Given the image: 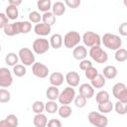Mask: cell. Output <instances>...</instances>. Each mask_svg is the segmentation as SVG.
<instances>
[{
  "label": "cell",
  "mask_w": 127,
  "mask_h": 127,
  "mask_svg": "<svg viewBox=\"0 0 127 127\" xmlns=\"http://www.w3.org/2000/svg\"><path fill=\"white\" fill-rule=\"evenodd\" d=\"M19 59L21 63L26 65H33L35 64V55L29 48H22L18 52Z\"/></svg>",
  "instance_id": "9c48e42d"
},
{
  "label": "cell",
  "mask_w": 127,
  "mask_h": 127,
  "mask_svg": "<svg viewBox=\"0 0 127 127\" xmlns=\"http://www.w3.org/2000/svg\"><path fill=\"white\" fill-rule=\"evenodd\" d=\"M72 56L77 61L85 60V58L87 57V50H86L85 46L78 45L77 47H75L72 51Z\"/></svg>",
  "instance_id": "9a60e30c"
},
{
  "label": "cell",
  "mask_w": 127,
  "mask_h": 127,
  "mask_svg": "<svg viewBox=\"0 0 127 127\" xmlns=\"http://www.w3.org/2000/svg\"><path fill=\"white\" fill-rule=\"evenodd\" d=\"M3 31H4V34L6 36H9V37H13L15 36V30H14V25L13 23H9L8 25H6L4 28H3Z\"/></svg>",
  "instance_id": "f35d334b"
},
{
  "label": "cell",
  "mask_w": 127,
  "mask_h": 127,
  "mask_svg": "<svg viewBox=\"0 0 127 127\" xmlns=\"http://www.w3.org/2000/svg\"><path fill=\"white\" fill-rule=\"evenodd\" d=\"M114 109L117 114L125 115V114H127V103H124L122 101H117L114 105Z\"/></svg>",
  "instance_id": "f546056e"
},
{
  "label": "cell",
  "mask_w": 127,
  "mask_h": 127,
  "mask_svg": "<svg viewBox=\"0 0 127 127\" xmlns=\"http://www.w3.org/2000/svg\"><path fill=\"white\" fill-rule=\"evenodd\" d=\"M9 24V19L5 13H0V28L3 29L6 25Z\"/></svg>",
  "instance_id": "ee69618b"
},
{
  "label": "cell",
  "mask_w": 127,
  "mask_h": 127,
  "mask_svg": "<svg viewBox=\"0 0 127 127\" xmlns=\"http://www.w3.org/2000/svg\"><path fill=\"white\" fill-rule=\"evenodd\" d=\"M19 60V56L15 53H8L5 57V63L10 66H15L16 64H18Z\"/></svg>",
  "instance_id": "cb8c5ba5"
},
{
  "label": "cell",
  "mask_w": 127,
  "mask_h": 127,
  "mask_svg": "<svg viewBox=\"0 0 127 127\" xmlns=\"http://www.w3.org/2000/svg\"><path fill=\"white\" fill-rule=\"evenodd\" d=\"M64 79H65L66 83L68 84V86H70V87H76L79 84L80 76H79L78 72H76V71H68L65 74Z\"/></svg>",
  "instance_id": "7c38bea8"
},
{
  "label": "cell",
  "mask_w": 127,
  "mask_h": 127,
  "mask_svg": "<svg viewBox=\"0 0 127 127\" xmlns=\"http://www.w3.org/2000/svg\"><path fill=\"white\" fill-rule=\"evenodd\" d=\"M91 66H93L92 65V63H91V61H89V60H82V61H80V63H79V68L81 69V70H83V71H85L86 69H88V68H90Z\"/></svg>",
  "instance_id": "60d3db41"
},
{
  "label": "cell",
  "mask_w": 127,
  "mask_h": 127,
  "mask_svg": "<svg viewBox=\"0 0 127 127\" xmlns=\"http://www.w3.org/2000/svg\"><path fill=\"white\" fill-rule=\"evenodd\" d=\"M28 17H29V21L31 23H35V24L41 23L42 15L38 11H32V12H30L29 15H28Z\"/></svg>",
  "instance_id": "e575fe53"
},
{
  "label": "cell",
  "mask_w": 127,
  "mask_h": 127,
  "mask_svg": "<svg viewBox=\"0 0 127 127\" xmlns=\"http://www.w3.org/2000/svg\"><path fill=\"white\" fill-rule=\"evenodd\" d=\"M81 41V36L76 31H69L64 37V45L67 49H74L79 45Z\"/></svg>",
  "instance_id": "277c9868"
},
{
  "label": "cell",
  "mask_w": 127,
  "mask_h": 127,
  "mask_svg": "<svg viewBox=\"0 0 127 127\" xmlns=\"http://www.w3.org/2000/svg\"><path fill=\"white\" fill-rule=\"evenodd\" d=\"M13 83V76L7 67L0 68V86L2 88L9 87Z\"/></svg>",
  "instance_id": "8fae6325"
},
{
  "label": "cell",
  "mask_w": 127,
  "mask_h": 127,
  "mask_svg": "<svg viewBox=\"0 0 127 127\" xmlns=\"http://www.w3.org/2000/svg\"><path fill=\"white\" fill-rule=\"evenodd\" d=\"M123 4H124V6L127 7V0H123Z\"/></svg>",
  "instance_id": "681fc988"
},
{
  "label": "cell",
  "mask_w": 127,
  "mask_h": 127,
  "mask_svg": "<svg viewBox=\"0 0 127 127\" xmlns=\"http://www.w3.org/2000/svg\"><path fill=\"white\" fill-rule=\"evenodd\" d=\"M102 74L104 75V77L106 79H113V78H115L117 76L118 70H117L116 66H114V65H106L103 68Z\"/></svg>",
  "instance_id": "ac0fdd59"
},
{
  "label": "cell",
  "mask_w": 127,
  "mask_h": 127,
  "mask_svg": "<svg viewBox=\"0 0 127 127\" xmlns=\"http://www.w3.org/2000/svg\"><path fill=\"white\" fill-rule=\"evenodd\" d=\"M59 105L56 101L49 100L47 103H45V111H47L49 114H55L59 111Z\"/></svg>",
  "instance_id": "4316f807"
},
{
  "label": "cell",
  "mask_w": 127,
  "mask_h": 127,
  "mask_svg": "<svg viewBox=\"0 0 127 127\" xmlns=\"http://www.w3.org/2000/svg\"><path fill=\"white\" fill-rule=\"evenodd\" d=\"M64 74L60 71H54L50 74L49 76V81L51 83V85L53 86H61L63 83H64Z\"/></svg>",
  "instance_id": "5bb4252c"
},
{
  "label": "cell",
  "mask_w": 127,
  "mask_h": 127,
  "mask_svg": "<svg viewBox=\"0 0 127 127\" xmlns=\"http://www.w3.org/2000/svg\"><path fill=\"white\" fill-rule=\"evenodd\" d=\"M47 127H63V126H62V122L59 119L53 118V119L49 120Z\"/></svg>",
  "instance_id": "bcb514c9"
},
{
  "label": "cell",
  "mask_w": 127,
  "mask_h": 127,
  "mask_svg": "<svg viewBox=\"0 0 127 127\" xmlns=\"http://www.w3.org/2000/svg\"><path fill=\"white\" fill-rule=\"evenodd\" d=\"M80 0H65L64 1V4L68 7V8H71V9H76L79 5H80Z\"/></svg>",
  "instance_id": "b9f144b4"
},
{
  "label": "cell",
  "mask_w": 127,
  "mask_h": 127,
  "mask_svg": "<svg viewBox=\"0 0 127 127\" xmlns=\"http://www.w3.org/2000/svg\"><path fill=\"white\" fill-rule=\"evenodd\" d=\"M32 30V24L30 21H21V31L22 34H27Z\"/></svg>",
  "instance_id": "ab89813d"
},
{
  "label": "cell",
  "mask_w": 127,
  "mask_h": 127,
  "mask_svg": "<svg viewBox=\"0 0 127 127\" xmlns=\"http://www.w3.org/2000/svg\"><path fill=\"white\" fill-rule=\"evenodd\" d=\"M52 31V26L46 24V23H39L36 24L34 27V32L38 36H48Z\"/></svg>",
  "instance_id": "4fadbf2b"
},
{
  "label": "cell",
  "mask_w": 127,
  "mask_h": 127,
  "mask_svg": "<svg viewBox=\"0 0 127 127\" xmlns=\"http://www.w3.org/2000/svg\"><path fill=\"white\" fill-rule=\"evenodd\" d=\"M79 94L83 95L86 99H89L94 95V88L90 83H82L79 86Z\"/></svg>",
  "instance_id": "2e32d148"
},
{
  "label": "cell",
  "mask_w": 127,
  "mask_h": 127,
  "mask_svg": "<svg viewBox=\"0 0 127 127\" xmlns=\"http://www.w3.org/2000/svg\"><path fill=\"white\" fill-rule=\"evenodd\" d=\"M27 72V69H26V66L24 64H16L15 66H13V73L18 76V77H22L26 74Z\"/></svg>",
  "instance_id": "836d02e7"
},
{
  "label": "cell",
  "mask_w": 127,
  "mask_h": 127,
  "mask_svg": "<svg viewBox=\"0 0 127 127\" xmlns=\"http://www.w3.org/2000/svg\"><path fill=\"white\" fill-rule=\"evenodd\" d=\"M51 48L50 41L45 38H38L33 42L32 49L33 52L37 55H44L46 54Z\"/></svg>",
  "instance_id": "8992f818"
},
{
  "label": "cell",
  "mask_w": 127,
  "mask_h": 127,
  "mask_svg": "<svg viewBox=\"0 0 127 127\" xmlns=\"http://www.w3.org/2000/svg\"><path fill=\"white\" fill-rule=\"evenodd\" d=\"M95 100L98 104L100 103H104L110 100V95L108 93V91L106 90H100L95 94Z\"/></svg>",
  "instance_id": "d4e9b609"
},
{
  "label": "cell",
  "mask_w": 127,
  "mask_h": 127,
  "mask_svg": "<svg viewBox=\"0 0 127 127\" xmlns=\"http://www.w3.org/2000/svg\"><path fill=\"white\" fill-rule=\"evenodd\" d=\"M8 3H9V5H13V6L18 7L19 5L22 4V0H9Z\"/></svg>",
  "instance_id": "c3c4849f"
},
{
  "label": "cell",
  "mask_w": 127,
  "mask_h": 127,
  "mask_svg": "<svg viewBox=\"0 0 127 127\" xmlns=\"http://www.w3.org/2000/svg\"><path fill=\"white\" fill-rule=\"evenodd\" d=\"M32 110L36 114H41L45 111V103L41 100H36L32 105Z\"/></svg>",
  "instance_id": "1f68e13d"
},
{
  "label": "cell",
  "mask_w": 127,
  "mask_h": 127,
  "mask_svg": "<svg viewBox=\"0 0 127 127\" xmlns=\"http://www.w3.org/2000/svg\"><path fill=\"white\" fill-rule=\"evenodd\" d=\"M75 90L73 87H65L64 88V90L60 93V96H59V102L62 104V105H69L75 98Z\"/></svg>",
  "instance_id": "52a82bcc"
},
{
  "label": "cell",
  "mask_w": 127,
  "mask_h": 127,
  "mask_svg": "<svg viewBox=\"0 0 127 127\" xmlns=\"http://www.w3.org/2000/svg\"><path fill=\"white\" fill-rule=\"evenodd\" d=\"M118 32L121 36L123 37H127V22H123L119 25L118 28Z\"/></svg>",
  "instance_id": "f6af8a7d"
},
{
  "label": "cell",
  "mask_w": 127,
  "mask_h": 127,
  "mask_svg": "<svg viewBox=\"0 0 127 127\" xmlns=\"http://www.w3.org/2000/svg\"><path fill=\"white\" fill-rule=\"evenodd\" d=\"M98 70H97V68H95L94 66H91L90 68H88V69H86L85 71H84V74H85V76H86V78L87 79H90V80H92V79H94L97 75H98Z\"/></svg>",
  "instance_id": "74e56055"
},
{
  "label": "cell",
  "mask_w": 127,
  "mask_h": 127,
  "mask_svg": "<svg viewBox=\"0 0 127 127\" xmlns=\"http://www.w3.org/2000/svg\"><path fill=\"white\" fill-rule=\"evenodd\" d=\"M5 14H6V16L8 17L9 20H16L18 18V16H19L18 7L8 4V6L5 9Z\"/></svg>",
  "instance_id": "7402d4cb"
},
{
  "label": "cell",
  "mask_w": 127,
  "mask_h": 127,
  "mask_svg": "<svg viewBox=\"0 0 127 127\" xmlns=\"http://www.w3.org/2000/svg\"><path fill=\"white\" fill-rule=\"evenodd\" d=\"M5 119L15 127H18V117L15 114H9Z\"/></svg>",
  "instance_id": "7bdbcfd3"
},
{
  "label": "cell",
  "mask_w": 127,
  "mask_h": 127,
  "mask_svg": "<svg viewBox=\"0 0 127 127\" xmlns=\"http://www.w3.org/2000/svg\"><path fill=\"white\" fill-rule=\"evenodd\" d=\"M112 94L118 101L127 103V86L123 82H117L113 85Z\"/></svg>",
  "instance_id": "ba28073f"
},
{
  "label": "cell",
  "mask_w": 127,
  "mask_h": 127,
  "mask_svg": "<svg viewBox=\"0 0 127 127\" xmlns=\"http://www.w3.org/2000/svg\"><path fill=\"white\" fill-rule=\"evenodd\" d=\"M49 41H50L51 47L53 49H55V50L60 49L63 46V44H64V39H63L61 34H54V35H52V37L50 38Z\"/></svg>",
  "instance_id": "e0dca14e"
},
{
  "label": "cell",
  "mask_w": 127,
  "mask_h": 127,
  "mask_svg": "<svg viewBox=\"0 0 127 127\" xmlns=\"http://www.w3.org/2000/svg\"><path fill=\"white\" fill-rule=\"evenodd\" d=\"M32 72L35 76L39 78H46L49 75V67L43 63H35L32 65Z\"/></svg>",
  "instance_id": "30bf717a"
},
{
  "label": "cell",
  "mask_w": 127,
  "mask_h": 127,
  "mask_svg": "<svg viewBox=\"0 0 127 127\" xmlns=\"http://www.w3.org/2000/svg\"><path fill=\"white\" fill-rule=\"evenodd\" d=\"M58 113L62 118H68L71 115V108L69 105H62L59 108Z\"/></svg>",
  "instance_id": "d6a6232c"
},
{
  "label": "cell",
  "mask_w": 127,
  "mask_h": 127,
  "mask_svg": "<svg viewBox=\"0 0 127 127\" xmlns=\"http://www.w3.org/2000/svg\"><path fill=\"white\" fill-rule=\"evenodd\" d=\"M90 81H91L90 84L92 85L93 88L100 89V88H102V87L105 85L106 78L104 77V75H103L102 73H98V75H97L94 79H92V80H90Z\"/></svg>",
  "instance_id": "603a6c76"
},
{
  "label": "cell",
  "mask_w": 127,
  "mask_h": 127,
  "mask_svg": "<svg viewBox=\"0 0 127 127\" xmlns=\"http://www.w3.org/2000/svg\"><path fill=\"white\" fill-rule=\"evenodd\" d=\"M101 42L105 48L112 51H117L121 49V46H122L121 38L118 35L111 34V33H105L101 38Z\"/></svg>",
  "instance_id": "6da1fadb"
},
{
  "label": "cell",
  "mask_w": 127,
  "mask_h": 127,
  "mask_svg": "<svg viewBox=\"0 0 127 127\" xmlns=\"http://www.w3.org/2000/svg\"><path fill=\"white\" fill-rule=\"evenodd\" d=\"M87 119L91 125L94 127H106L108 125V118L97 111H91L87 115Z\"/></svg>",
  "instance_id": "3957f363"
},
{
  "label": "cell",
  "mask_w": 127,
  "mask_h": 127,
  "mask_svg": "<svg viewBox=\"0 0 127 127\" xmlns=\"http://www.w3.org/2000/svg\"><path fill=\"white\" fill-rule=\"evenodd\" d=\"M114 58L117 62L119 63H123L127 60V51L123 48L115 51V55H114Z\"/></svg>",
  "instance_id": "4dcf8cb0"
},
{
  "label": "cell",
  "mask_w": 127,
  "mask_h": 127,
  "mask_svg": "<svg viewBox=\"0 0 127 127\" xmlns=\"http://www.w3.org/2000/svg\"><path fill=\"white\" fill-rule=\"evenodd\" d=\"M73 102H74V105H75L76 107H78V108H82V107H84V106L86 105L87 99H86L83 95L79 94V95H76V96H75Z\"/></svg>",
  "instance_id": "8d00e7d4"
},
{
  "label": "cell",
  "mask_w": 127,
  "mask_h": 127,
  "mask_svg": "<svg viewBox=\"0 0 127 127\" xmlns=\"http://www.w3.org/2000/svg\"><path fill=\"white\" fill-rule=\"evenodd\" d=\"M97 108H98V111H99L100 113H102V114H107V113H109V112L112 111V109H113V103L109 100V101H107V102L98 104V107H97Z\"/></svg>",
  "instance_id": "f1b7e54d"
},
{
  "label": "cell",
  "mask_w": 127,
  "mask_h": 127,
  "mask_svg": "<svg viewBox=\"0 0 127 127\" xmlns=\"http://www.w3.org/2000/svg\"><path fill=\"white\" fill-rule=\"evenodd\" d=\"M42 21L43 23H46L50 26H53L56 23V16L54 15L53 12H46L42 15Z\"/></svg>",
  "instance_id": "83f0119b"
},
{
  "label": "cell",
  "mask_w": 127,
  "mask_h": 127,
  "mask_svg": "<svg viewBox=\"0 0 127 127\" xmlns=\"http://www.w3.org/2000/svg\"><path fill=\"white\" fill-rule=\"evenodd\" d=\"M37 6H38V9L40 11L46 13V12H50L53 4H52L51 0H39L37 2Z\"/></svg>",
  "instance_id": "484cf974"
},
{
  "label": "cell",
  "mask_w": 127,
  "mask_h": 127,
  "mask_svg": "<svg viewBox=\"0 0 127 127\" xmlns=\"http://www.w3.org/2000/svg\"><path fill=\"white\" fill-rule=\"evenodd\" d=\"M10 99H11L10 91L5 89V88H1L0 89V102L1 103H6V102H9Z\"/></svg>",
  "instance_id": "d590c367"
},
{
  "label": "cell",
  "mask_w": 127,
  "mask_h": 127,
  "mask_svg": "<svg viewBox=\"0 0 127 127\" xmlns=\"http://www.w3.org/2000/svg\"><path fill=\"white\" fill-rule=\"evenodd\" d=\"M48 122L49 121L47 119V116L43 113L36 114L33 118V124L35 127H47Z\"/></svg>",
  "instance_id": "d6986e66"
},
{
  "label": "cell",
  "mask_w": 127,
  "mask_h": 127,
  "mask_svg": "<svg viewBox=\"0 0 127 127\" xmlns=\"http://www.w3.org/2000/svg\"><path fill=\"white\" fill-rule=\"evenodd\" d=\"M52 12L55 16H62L65 13V4L62 1H57L52 6Z\"/></svg>",
  "instance_id": "ffe728a7"
},
{
  "label": "cell",
  "mask_w": 127,
  "mask_h": 127,
  "mask_svg": "<svg viewBox=\"0 0 127 127\" xmlns=\"http://www.w3.org/2000/svg\"><path fill=\"white\" fill-rule=\"evenodd\" d=\"M81 41L83 42L84 46L88 47V48H93V47H99L102 42H101V37L97 34L94 33L92 31H87L85 32L82 37H81Z\"/></svg>",
  "instance_id": "7a4b0ae2"
},
{
  "label": "cell",
  "mask_w": 127,
  "mask_h": 127,
  "mask_svg": "<svg viewBox=\"0 0 127 127\" xmlns=\"http://www.w3.org/2000/svg\"><path fill=\"white\" fill-rule=\"evenodd\" d=\"M60 90L57 86H49L46 90V96L49 100H53V101H56V99H59V96H60Z\"/></svg>",
  "instance_id": "44dd1931"
},
{
  "label": "cell",
  "mask_w": 127,
  "mask_h": 127,
  "mask_svg": "<svg viewBox=\"0 0 127 127\" xmlns=\"http://www.w3.org/2000/svg\"><path fill=\"white\" fill-rule=\"evenodd\" d=\"M88 55L90 56V58L97 64H104L107 62L108 60V55L107 53L99 46V47H93L90 48Z\"/></svg>",
  "instance_id": "5b68a950"
},
{
  "label": "cell",
  "mask_w": 127,
  "mask_h": 127,
  "mask_svg": "<svg viewBox=\"0 0 127 127\" xmlns=\"http://www.w3.org/2000/svg\"><path fill=\"white\" fill-rule=\"evenodd\" d=\"M0 127H15V126L12 125L11 123H9L6 119H3L0 121Z\"/></svg>",
  "instance_id": "7dc6e473"
}]
</instances>
